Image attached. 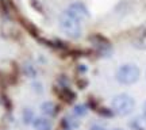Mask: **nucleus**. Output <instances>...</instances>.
I'll return each instance as SVG.
<instances>
[{
    "mask_svg": "<svg viewBox=\"0 0 146 130\" xmlns=\"http://www.w3.org/2000/svg\"><path fill=\"white\" fill-rule=\"evenodd\" d=\"M58 23H60V27L65 35H68L69 38H73V39H77L81 37V23H80V19L76 18L72 12H69L68 10H65L60 15L58 18Z\"/></svg>",
    "mask_w": 146,
    "mask_h": 130,
    "instance_id": "f257e3e1",
    "label": "nucleus"
},
{
    "mask_svg": "<svg viewBox=\"0 0 146 130\" xmlns=\"http://www.w3.org/2000/svg\"><path fill=\"white\" fill-rule=\"evenodd\" d=\"M135 109V100L129 94H118L111 100L112 113L119 117H127Z\"/></svg>",
    "mask_w": 146,
    "mask_h": 130,
    "instance_id": "f03ea898",
    "label": "nucleus"
},
{
    "mask_svg": "<svg viewBox=\"0 0 146 130\" xmlns=\"http://www.w3.org/2000/svg\"><path fill=\"white\" fill-rule=\"evenodd\" d=\"M141 77V71L135 64H123L116 69L115 79L122 85H133Z\"/></svg>",
    "mask_w": 146,
    "mask_h": 130,
    "instance_id": "7ed1b4c3",
    "label": "nucleus"
},
{
    "mask_svg": "<svg viewBox=\"0 0 146 130\" xmlns=\"http://www.w3.org/2000/svg\"><path fill=\"white\" fill-rule=\"evenodd\" d=\"M131 45L138 50H146V23L138 26L131 35Z\"/></svg>",
    "mask_w": 146,
    "mask_h": 130,
    "instance_id": "20e7f679",
    "label": "nucleus"
},
{
    "mask_svg": "<svg viewBox=\"0 0 146 130\" xmlns=\"http://www.w3.org/2000/svg\"><path fill=\"white\" fill-rule=\"evenodd\" d=\"M89 39H91L92 45L98 49V52H99L100 54L107 56L108 53H111V42H110L106 37L100 35V34H95V35H92Z\"/></svg>",
    "mask_w": 146,
    "mask_h": 130,
    "instance_id": "39448f33",
    "label": "nucleus"
},
{
    "mask_svg": "<svg viewBox=\"0 0 146 130\" xmlns=\"http://www.w3.org/2000/svg\"><path fill=\"white\" fill-rule=\"evenodd\" d=\"M68 11L69 12H72L73 15L76 16V18H78L80 21H81V19H88L89 16H91L89 15L88 8H87L83 3H80V1H74V3H72V4L68 7Z\"/></svg>",
    "mask_w": 146,
    "mask_h": 130,
    "instance_id": "423d86ee",
    "label": "nucleus"
},
{
    "mask_svg": "<svg viewBox=\"0 0 146 130\" xmlns=\"http://www.w3.org/2000/svg\"><path fill=\"white\" fill-rule=\"evenodd\" d=\"M33 127L35 130H52V121L47 117H35L33 121Z\"/></svg>",
    "mask_w": 146,
    "mask_h": 130,
    "instance_id": "0eeeda50",
    "label": "nucleus"
},
{
    "mask_svg": "<svg viewBox=\"0 0 146 130\" xmlns=\"http://www.w3.org/2000/svg\"><path fill=\"white\" fill-rule=\"evenodd\" d=\"M56 92H57L58 96L62 99L64 102H66V103H72L73 100H74V98H76V95L73 94L68 87H58V88L56 89Z\"/></svg>",
    "mask_w": 146,
    "mask_h": 130,
    "instance_id": "6e6552de",
    "label": "nucleus"
},
{
    "mask_svg": "<svg viewBox=\"0 0 146 130\" xmlns=\"http://www.w3.org/2000/svg\"><path fill=\"white\" fill-rule=\"evenodd\" d=\"M41 111L46 115V117H56L58 113V107L53 103V102L49 100V102H43V103L41 104Z\"/></svg>",
    "mask_w": 146,
    "mask_h": 130,
    "instance_id": "1a4fd4ad",
    "label": "nucleus"
},
{
    "mask_svg": "<svg viewBox=\"0 0 146 130\" xmlns=\"http://www.w3.org/2000/svg\"><path fill=\"white\" fill-rule=\"evenodd\" d=\"M131 130H146V118L143 115L141 117H135L129 122Z\"/></svg>",
    "mask_w": 146,
    "mask_h": 130,
    "instance_id": "9d476101",
    "label": "nucleus"
},
{
    "mask_svg": "<svg viewBox=\"0 0 146 130\" xmlns=\"http://www.w3.org/2000/svg\"><path fill=\"white\" fill-rule=\"evenodd\" d=\"M23 119H25V122H26V123H30V122L33 123V121L35 119V117H34V113H33L31 110L26 109L25 111H23Z\"/></svg>",
    "mask_w": 146,
    "mask_h": 130,
    "instance_id": "9b49d317",
    "label": "nucleus"
},
{
    "mask_svg": "<svg viewBox=\"0 0 146 130\" xmlns=\"http://www.w3.org/2000/svg\"><path fill=\"white\" fill-rule=\"evenodd\" d=\"M73 113H74L76 115H84L85 113H87V107H85L84 104H78V106H76V107H74Z\"/></svg>",
    "mask_w": 146,
    "mask_h": 130,
    "instance_id": "f8f14e48",
    "label": "nucleus"
},
{
    "mask_svg": "<svg viewBox=\"0 0 146 130\" xmlns=\"http://www.w3.org/2000/svg\"><path fill=\"white\" fill-rule=\"evenodd\" d=\"M89 130H106V127H103L102 125H94L89 127Z\"/></svg>",
    "mask_w": 146,
    "mask_h": 130,
    "instance_id": "ddd939ff",
    "label": "nucleus"
},
{
    "mask_svg": "<svg viewBox=\"0 0 146 130\" xmlns=\"http://www.w3.org/2000/svg\"><path fill=\"white\" fill-rule=\"evenodd\" d=\"M143 117L146 118V102L143 103Z\"/></svg>",
    "mask_w": 146,
    "mask_h": 130,
    "instance_id": "4468645a",
    "label": "nucleus"
},
{
    "mask_svg": "<svg viewBox=\"0 0 146 130\" xmlns=\"http://www.w3.org/2000/svg\"><path fill=\"white\" fill-rule=\"evenodd\" d=\"M64 130H69V129H68V127H65V129H64Z\"/></svg>",
    "mask_w": 146,
    "mask_h": 130,
    "instance_id": "2eb2a0df",
    "label": "nucleus"
},
{
    "mask_svg": "<svg viewBox=\"0 0 146 130\" xmlns=\"http://www.w3.org/2000/svg\"><path fill=\"white\" fill-rule=\"evenodd\" d=\"M114 130H122V129H114Z\"/></svg>",
    "mask_w": 146,
    "mask_h": 130,
    "instance_id": "dca6fc26",
    "label": "nucleus"
}]
</instances>
